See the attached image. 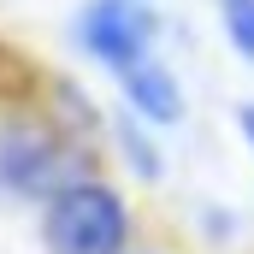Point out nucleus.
Instances as JSON below:
<instances>
[{
    "instance_id": "4",
    "label": "nucleus",
    "mask_w": 254,
    "mask_h": 254,
    "mask_svg": "<svg viewBox=\"0 0 254 254\" xmlns=\"http://www.w3.org/2000/svg\"><path fill=\"white\" fill-rule=\"evenodd\" d=\"M125 101L148 125H178L184 119V89H178V77L160 60H142L136 71H125Z\"/></svg>"
},
{
    "instance_id": "2",
    "label": "nucleus",
    "mask_w": 254,
    "mask_h": 254,
    "mask_svg": "<svg viewBox=\"0 0 254 254\" xmlns=\"http://www.w3.org/2000/svg\"><path fill=\"white\" fill-rule=\"evenodd\" d=\"M89 178V160L77 142H65L54 125H0V195L18 201H54L60 190Z\"/></svg>"
},
{
    "instance_id": "3",
    "label": "nucleus",
    "mask_w": 254,
    "mask_h": 254,
    "mask_svg": "<svg viewBox=\"0 0 254 254\" xmlns=\"http://www.w3.org/2000/svg\"><path fill=\"white\" fill-rule=\"evenodd\" d=\"M154 36H160V18L142 0H89L77 12V48L89 60H101L107 71H119V77L136 71L142 60H154L148 54Z\"/></svg>"
},
{
    "instance_id": "5",
    "label": "nucleus",
    "mask_w": 254,
    "mask_h": 254,
    "mask_svg": "<svg viewBox=\"0 0 254 254\" xmlns=\"http://www.w3.org/2000/svg\"><path fill=\"white\" fill-rule=\"evenodd\" d=\"M219 24H225L231 48L243 60H254V0H219Z\"/></svg>"
},
{
    "instance_id": "6",
    "label": "nucleus",
    "mask_w": 254,
    "mask_h": 254,
    "mask_svg": "<svg viewBox=\"0 0 254 254\" xmlns=\"http://www.w3.org/2000/svg\"><path fill=\"white\" fill-rule=\"evenodd\" d=\"M119 148L130 154V166H136L142 178H160V154L148 148V136H142V130L130 125V119H119Z\"/></svg>"
},
{
    "instance_id": "1",
    "label": "nucleus",
    "mask_w": 254,
    "mask_h": 254,
    "mask_svg": "<svg viewBox=\"0 0 254 254\" xmlns=\"http://www.w3.org/2000/svg\"><path fill=\"white\" fill-rule=\"evenodd\" d=\"M130 207L101 178H83L42 207V249L48 254H125Z\"/></svg>"
},
{
    "instance_id": "7",
    "label": "nucleus",
    "mask_w": 254,
    "mask_h": 254,
    "mask_svg": "<svg viewBox=\"0 0 254 254\" xmlns=\"http://www.w3.org/2000/svg\"><path fill=\"white\" fill-rule=\"evenodd\" d=\"M237 125H243V136H249V148H254V101H243V107H237Z\"/></svg>"
}]
</instances>
